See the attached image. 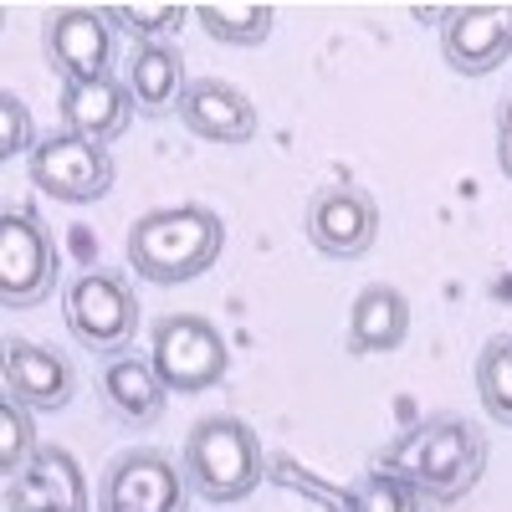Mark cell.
<instances>
[{
  "label": "cell",
  "instance_id": "5bb4252c",
  "mask_svg": "<svg viewBox=\"0 0 512 512\" xmlns=\"http://www.w3.org/2000/svg\"><path fill=\"white\" fill-rule=\"evenodd\" d=\"M98 400H103V410L118 425L144 431V425H154L164 415L169 390H164V379H159V369L149 359L118 354V359H103V369H98Z\"/></svg>",
  "mask_w": 512,
  "mask_h": 512
},
{
  "label": "cell",
  "instance_id": "d6986e66",
  "mask_svg": "<svg viewBox=\"0 0 512 512\" xmlns=\"http://www.w3.org/2000/svg\"><path fill=\"white\" fill-rule=\"evenodd\" d=\"M477 400L492 425H512V333H497L477 354Z\"/></svg>",
  "mask_w": 512,
  "mask_h": 512
},
{
  "label": "cell",
  "instance_id": "e0dca14e",
  "mask_svg": "<svg viewBox=\"0 0 512 512\" xmlns=\"http://www.w3.org/2000/svg\"><path fill=\"white\" fill-rule=\"evenodd\" d=\"M123 88H128V98H134V108L144 118L175 113L185 88H190L185 82V57L169 47V41H144V47H134V57H128Z\"/></svg>",
  "mask_w": 512,
  "mask_h": 512
},
{
  "label": "cell",
  "instance_id": "ac0fdd59",
  "mask_svg": "<svg viewBox=\"0 0 512 512\" xmlns=\"http://www.w3.org/2000/svg\"><path fill=\"white\" fill-rule=\"evenodd\" d=\"M200 31L210 41H226V47H262V41L272 36L277 26V11L272 6H241V0H231V6H221V0H200V6H190Z\"/></svg>",
  "mask_w": 512,
  "mask_h": 512
},
{
  "label": "cell",
  "instance_id": "52a82bcc",
  "mask_svg": "<svg viewBox=\"0 0 512 512\" xmlns=\"http://www.w3.org/2000/svg\"><path fill=\"white\" fill-rule=\"evenodd\" d=\"M26 175L41 195H52L62 205H93L113 190V154L108 144H93V139H82L72 134V128L57 123V134H47L31 159H26Z\"/></svg>",
  "mask_w": 512,
  "mask_h": 512
},
{
  "label": "cell",
  "instance_id": "8fae6325",
  "mask_svg": "<svg viewBox=\"0 0 512 512\" xmlns=\"http://www.w3.org/2000/svg\"><path fill=\"white\" fill-rule=\"evenodd\" d=\"M0 379H6V395L21 400L26 410H67L77 395V369L62 349L36 344V338H6V354H0Z\"/></svg>",
  "mask_w": 512,
  "mask_h": 512
},
{
  "label": "cell",
  "instance_id": "2e32d148",
  "mask_svg": "<svg viewBox=\"0 0 512 512\" xmlns=\"http://www.w3.org/2000/svg\"><path fill=\"white\" fill-rule=\"evenodd\" d=\"M410 338V297L390 282H369L349 308V354H395Z\"/></svg>",
  "mask_w": 512,
  "mask_h": 512
},
{
  "label": "cell",
  "instance_id": "44dd1931",
  "mask_svg": "<svg viewBox=\"0 0 512 512\" xmlns=\"http://www.w3.org/2000/svg\"><path fill=\"white\" fill-rule=\"evenodd\" d=\"M31 415L36 410H26L21 400L0 395V472H6V477H21L26 466L36 461V451H41Z\"/></svg>",
  "mask_w": 512,
  "mask_h": 512
},
{
  "label": "cell",
  "instance_id": "3957f363",
  "mask_svg": "<svg viewBox=\"0 0 512 512\" xmlns=\"http://www.w3.org/2000/svg\"><path fill=\"white\" fill-rule=\"evenodd\" d=\"M267 451L241 415H205L185 436V482L205 502H241L262 487Z\"/></svg>",
  "mask_w": 512,
  "mask_h": 512
},
{
  "label": "cell",
  "instance_id": "7a4b0ae2",
  "mask_svg": "<svg viewBox=\"0 0 512 512\" xmlns=\"http://www.w3.org/2000/svg\"><path fill=\"white\" fill-rule=\"evenodd\" d=\"M128 267L154 287H180L210 272L226 251V221L210 205H159L128 226Z\"/></svg>",
  "mask_w": 512,
  "mask_h": 512
},
{
  "label": "cell",
  "instance_id": "cb8c5ba5",
  "mask_svg": "<svg viewBox=\"0 0 512 512\" xmlns=\"http://www.w3.org/2000/svg\"><path fill=\"white\" fill-rule=\"evenodd\" d=\"M497 164H502V175L512 180V93L497 103Z\"/></svg>",
  "mask_w": 512,
  "mask_h": 512
},
{
  "label": "cell",
  "instance_id": "7c38bea8",
  "mask_svg": "<svg viewBox=\"0 0 512 512\" xmlns=\"http://www.w3.org/2000/svg\"><path fill=\"white\" fill-rule=\"evenodd\" d=\"M441 57L461 77H487L512 57V6H456L441 21Z\"/></svg>",
  "mask_w": 512,
  "mask_h": 512
},
{
  "label": "cell",
  "instance_id": "603a6c76",
  "mask_svg": "<svg viewBox=\"0 0 512 512\" xmlns=\"http://www.w3.org/2000/svg\"><path fill=\"white\" fill-rule=\"evenodd\" d=\"M41 139H36V123H31V108L6 88V93H0V159H31V149H36Z\"/></svg>",
  "mask_w": 512,
  "mask_h": 512
},
{
  "label": "cell",
  "instance_id": "30bf717a",
  "mask_svg": "<svg viewBox=\"0 0 512 512\" xmlns=\"http://www.w3.org/2000/svg\"><path fill=\"white\" fill-rule=\"evenodd\" d=\"M308 241L333 256V262H354V256H364L379 236V205L369 190L359 185H323L313 200H308Z\"/></svg>",
  "mask_w": 512,
  "mask_h": 512
},
{
  "label": "cell",
  "instance_id": "4fadbf2b",
  "mask_svg": "<svg viewBox=\"0 0 512 512\" xmlns=\"http://www.w3.org/2000/svg\"><path fill=\"white\" fill-rule=\"evenodd\" d=\"M175 118L190 128L195 139H210V144H251L256 139V103L241 88L221 82V77L190 82Z\"/></svg>",
  "mask_w": 512,
  "mask_h": 512
},
{
  "label": "cell",
  "instance_id": "277c9868",
  "mask_svg": "<svg viewBox=\"0 0 512 512\" xmlns=\"http://www.w3.org/2000/svg\"><path fill=\"white\" fill-rule=\"evenodd\" d=\"M67 333L77 338L82 349H93L98 359H118L134 349L139 338V292L123 272L93 267V272H77L67 282Z\"/></svg>",
  "mask_w": 512,
  "mask_h": 512
},
{
  "label": "cell",
  "instance_id": "5b68a950",
  "mask_svg": "<svg viewBox=\"0 0 512 512\" xmlns=\"http://www.w3.org/2000/svg\"><path fill=\"white\" fill-rule=\"evenodd\" d=\"M149 364L159 369L169 395H200L216 390L231 374L226 333L200 313H164L149 328Z\"/></svg>",
  "mask_w": 512,
  "mask_h": 512
},
{
  "label": "cell",
  "instance_id": "9c48e42d",
  "mask_svg": "<svg viewBox=\"0 0 512 512\" xmlns=\"http://www.w3.org/2000/svg\"><path fill=\"white\" fill-rule=\"evenodd\" d=\"M41 52L62 82L113 77V21L93 6H57L41 21Z\"/></svg>",
  "mask_w": 512,
  "mask_h": 512
},
{
  "label": "cell",
  "instance_id": "6da1fadb",
  "mask_svg": "<svg viewBox=\"0 0 512 512\" xmlns=\"http://www.w3.org/2000/svg\"><path fill=\"white\" fill-rule=\"evenodd\" d=\"M374 472L410 482L425 502H461L487 477V441L466 415H431L395 446H384Z\"/></svg>",
  "mask_w": 512,
  "mask_h": 512
},
{
  "label": "cell",
  "instance_id": "ffe728a7",
  "mask_svg": "<svg viewBox=\"0 0 512 512\" xmlns=\"http://www.w3.org/2000/svg\"><path fill=\"white\" fill-rule=\"evenodd\" d=\"M103 16L113 21V31H128L144 41H164L169 31H180L185 21H195V11H185L180 0H144V6H103Z\"/></svg>",
  "mask_w": 512,
  "mask_h": 512
},
{
  "label": "cell",
  "instance_id": "7402d4cb",
  "mask_svg": "<svg viewBox=\"0 0 512 512\" xmlns=\"http://www.w3.org/2000/svg\"><path fill=\"white\" fill-rule=\"evenodd\" d=\"M420 492L390 472H369L354 487H344V512H420Z\"/></svg>",
  "mask_w": 512,
  "mask_h": 512
},
{
  "label": "cell",
  "instance_id": "9a60e30c",
  "mask_svg": "<svg viewBox=\"0 0 512 512\" xmlns=\"http://www.w3.org/2000/svg\"><path fill=\"white\" fill-rule=\"evenodd\" d=\"M134 98L118 77H93V82H62L57 98V118L72 134L93 139V144H113L128 123H134Z\"/></svg>",
  "mask_w": 512,
  "mask_h": 512
},
{
  "label": "cell",
  "instance_id": "8992f818",
  "mask_svg": "<svg viewBox=\"0 0 512 512\" xmlns=\"http://www.w3.org/2000/svg\"><path fill=\"white\" fill-rule=\"evenodd\" d=\"M57 292V241L31 205L0 210V303L41 308Z\"/></svg>",
  "mask_w": 512,
  "mask_h": 512
},
{
  "label": "cell",
  "instance_id": "ba28073f",
  "mask_svg": "<svg viewBox=\"0 0 512 512\" xmlns=\"http://www.w3.org/2000/svg\"><path fill=\"white\" fill-rule=\"evenodd\" d=\"M190 482L154 446H128L103 472V512H185Z\"/></svg>",
  "mask_w": 512,
  "mask_h": 512
}]
</instances>
